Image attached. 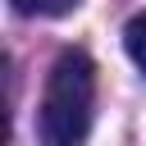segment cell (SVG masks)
Here are the masks:
<instances>
[{
    "label": "cell",
    "mask_w": 146,
    "mask_h": 146,
    "mask_svg": "<svg viewBox=\"0 0 146 146\" xmlns=\"http://www.w3.org/2000/svg\"><path fill=\"white\" fill-rule=\"evenodd\" d=\"M123 46H128V59L146 73V14H137V18L123 27Z\"/></svg>",
    "instance_id": "obj_3"
},
{
    "label": "cell",
    "mask_w": 146,
    "mask_h": 146,
    "mask_svg": "<svg viewBox=\"0 0 146 146\" xmlns=\"http://www.w3.org/2000/svg\"><path fill=\"white\" fill-rule=\"evenodd\" d=\"M91 110H96V64L87 50H64L50 64L41 91L36 114L41 146H82L91 132Z\"/></svg>",
    "instance_id": "obj_1"
},
{
    "label": "cell",
    "mask_w": 146,
    "mask_h": 146,
    "mask_svg": "<svg viewBox=\"0 0 146 146\" xmlns=\"http://www.w3.org/2000/svg\"><path fill=\"white\" fill-rule=\"evenodd\" d=\"M82 0H14V9L18 14H27V18H64V14H73Z\"/></svg>",
    "instance_id": "obj_2"
}]
</instances>
